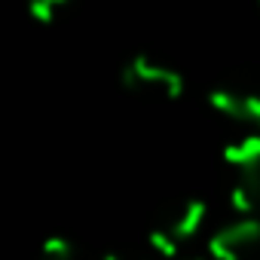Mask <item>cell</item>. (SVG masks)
Here are the masks:
<instances>
[{"instance_id": "obj_7", "label": "cell", "mask_w": 260, "mask_h": 260, "mask_svg": "<svg viewBox=\"0 0 260 260\" xmlns=\"http://www.w3.org/2000/svg\"><path fill=\"white\" fill-rule=\"evenodd\" d=\"M40 260H80V254L68 239H49L40 251Z\"/></svg>"}, {"instance_id": "obj_8", "label": "cell", "mask_w": 260, "mask_h": 260, "mask_svg": "<svg viewBox=\"0 0 260 260\" xmlns=\"http://www.w3.org/2000/svg\"><path fill=\"white\" fill-rule=\"evenodd\" d=\"M55 13H58V4H55V0H34V4H31V16H34L37 22H43V25H49V22L55 19Z\"/></svg>"}, {"instance_id": "obj_5", "label": "cell", "mask_w": 260, "mask_h": 260, "mask_svg": "<svg viewBox=\"0 0 260 260\" xmlns=\"http://www.w3.org/2000/svg\"><path fill=\"white\" fill-rule=\"evenodd\" d=\"M230 196H233V208L242 217H257V211H260V162L233 169Z\"/></svg>"}, {"instance_id": "obj_2", "label": "cell", "mask_w": 260, "mask_h": 260, "mask_svg": "<svg viewBox=\"0 0 260 260\" xmlns=\"http://www.w3.org/2000/svg\"><path fill=\"white\" fill-rule=\"evenodd\" d=\"M119 80L128 92L147 98H166V101H178L187 89L184 74L153 55H132L122 64Z\"/></svg>"}, {"instance_id": "obj_4", "label": "cell", "mask_w": 260, "mask_h": 260, "mask_svg": "<svg viewBox=\"0 0 260 260\" xmlns=\"http://www.w3.org/2000/svg\"><path fill=\"white\" fill-rule=\"evenodd\" d=\"M211 107L242 125H248L251 135H260V92H251V89H214L211 92Z\"/></svg>"}, {"instance_id": "obj_6", "label": "cell", "mask_w": 260, "mask_h": 260, "mask_svg": "<svg viewBox=\"0 0 260 260\" xmlns=\"http://www.w3.org/2000/svg\"><path fill=\"white\" fill-rule=\"evenodd\" d=\"M223 162H226L230 169H242V166L260 162V135L245 132L242 138L230 141V144L223 147Z\"/></svg>"}, {"instance_id": "obj_3", "label": "cell", "mask_w": 260, "mask_h": 260, "mask_svg": "<svg viewBox=\"0 0 260 260\" xmlns=\"http://www.w3.org/2000/svg\"><path fill=\"white\" fill-rule=\"evenodd\" d=\"M214 260H251L260 251V217H236L211 236Z\"/></svg>"}, {"instance_id": "obj_1", "label": "cell", "mask_w": 260, "mask_h": 260, "mask_svg": "<svg viewBox=\"0 0 260 260\" xmlns=\"http://www.w3.org/2000/svg\"><path fill=\"white\" fill-rule=\"evenodd\" d=\"M208 205L202 199H178L175 205H169L156 223L150 226V245L162 254V257H175L205 223Z\"/></svg>"}]
</instances>
